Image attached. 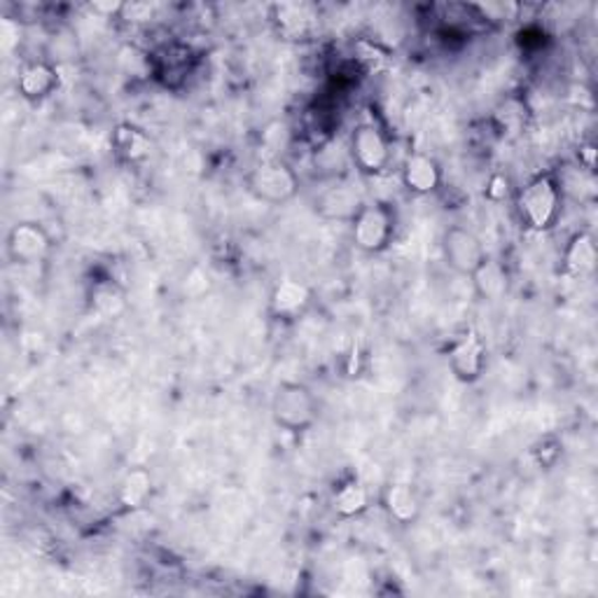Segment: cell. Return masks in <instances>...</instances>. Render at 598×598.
Here are the masks:
<instances>
[{
    "instance_id": "8",
    "label": "cell",
    "mask_w": 598,
    "mask_h": 598,
    "mask_svg": "<svg viewBox=\"0 0 598 598\" xmlns=\"http://www.w3.org/2000/svg\"><path fill=\"white\" fill-rule=\"evenodd\" d=\"M447 365L451 369V375L456 381L461 383H478L488 365V350L486 342L482 340L480 332L468 330L456 340L447 354Z\"/></svg>"
},
{
    "instance_id": "7",
    "label": "cell",
    "mask_w": 598,
    "mask_h": 598,
    "mask_svg": "<svg viewBox=\"0 0 598 598\" xmlns=\"http://www.w3.org/2000/svg\"><path fill=\"white\" fill-rule=\"evenodd\" d=\"M51 245H55V241L41 222L24 220L10 227L5 237V255L16 267H33L47 260Z\"/></svg>"
},
{
    "instance_id": "2",
    "label": "cell",
    "mask_w": 598,
    "mask_h": 598,
    "mask_svg": "<svg viewBox=\"0 0 598 598\" xmlns=\"http://www.w3.org/2000/svg\"><path fill=\"white\" fill-rule=\"evenodd\" d=\"M321 407L309 386L299 381L278 383L272 398V418L274 424L292 435L307 433L319 421Z\"/></svg>"
},
{
    "instance_id": "10",
    "label": "cell",
    "mask_w": 598,
    "mask_h": 598,
    "mask_svg": "<svg viewBox=\"0 0 598 598\" xmlns=\"http://www.w3.org/2000/svg\"><path fill=\"white\" fill-rule=\"evenodd\" d=\"M400 179L414 197H430L442 187V166L426 152H412L404 157Z\"/></svg>"
},
{
    "instance_id": "19",
    "label": "cell",
    "mask_w": 598,
    "mask_h": 598,
    "mask_svg": "<svg viewBox=\"0 0 598 598\" xmlns=\"http://www.w3.org/2000/svg\"><path fill=\"white\" fill-rule=\"evenodd\" d=\"M119 503L127 509H140L152 496V474L146 468H134L119 484Z\"/></svg>"
},
{
    "instance_id": "4",
    "label": "cell",
    "mask_w": 598,
    "mask_h": 598,
    "mask_svg": "<svg viewBox=\"0 0 598 598\" xmlns=\"http://www.w3.org/2000/svg\"><path fill=\"white\" fill-rule=\"evenodd\" d=\"M356 249L367 255H379L391 249L395 239V210L381 202H365L358 216L348 222Z\"/></svg>"
},
{
    "instance_id": "18",
    "label": "cell",
    "mask_w": 598,
    "mask_h": 598,
    "mask_svg": "<svg viewBox=\"0 0 598 598\" xmlns=\"http://www.w3.org/2000/svg\"><path fill=\"white\" fill-rule=\"evenodd\" d=\"M509 284H513V278H509L507 267L501 260L494 257H486L484 265L472 276L474 295H478L482 302H498V299H503L509 292Z\"/></svg>"
},
{
    "instance_id": "17",
    "label": "cell",
    "mask_w": 598,
    "mask_h": 598,
    "mask_svg": "<svg viewBox=\"0 0 598 598\" xmlns=\"http://www.w3.org/2000/svg\"><path fill=\"white\" fill-rule=\"evenodd\" d=\"M334 515L340 519H356L363 517L369 507H372V494L360 480H346L332 491L330 501Z\"/></svg>"
},
{
    "instance_id": "14",
    "label": "cell",
    "mask_w": 598,
    "mask_h": 598,
    "mask_svg": "<svg viewBox=\"0 0 598 598\" xmlns=\"http://www.w3.org/2000/svg\"><path fill=\"white\" fill-rule=\"evenodd\" d=\"M272 24L284 41H307L319 28V14L304 3H280L272 8Z\"/></svg>"
},
{
    "instance_id": "3",
    "label": "cell",
    "mask_w": 598,
    "mask_h": 598,
    "mask_svg": "<svg viewBox=\"0 0 598 598\" xmlns=\"http://www.w3.org/2000/svg\"><path fill=\"white\" fill-rule=\"evenodd\" d=\"M245 187L251 195L267 206H286L299 192V175L286 160H267L253 166L245 175Z\"/></svg>"
},
{
    "instance_id": "11",
    "label": "cell",
    "mask_w": 598,
    "mask_h": 598,
    "mask_svg": "<svg viewBox=\"0 0 598 598\" xmlns=\"http://www.w3.org/2000/svg\"><path fill=\"white\" fill-rule=\"evenodd\" d=\"M379 505L386 513V517L400 526L416 524L421 517V509H424L418 491L410 482L383 484L379 494Z\"/></svg>"
},
{
    "instance_id": "1",
    "label": "cell",
    "mask_w": 598,
    "mask_h": 598,
    "mask_svg": "<svg viewBox=\"0 0 598 598\" xmlns=\"http://www.w3.org/2000/svg\"><path fill=\"white\" fill-rule=\"evenodd\" d=\"M515 208L526 230L550 232L564 210V185L552 171L538 173L515 192Z\"/></svg>"
},
{
    "instance_id": "20",
    "label": "cell",
    "mask_w": 598,
    "mask_h": 598,
    "mask_svg": "<svg viewBox=\"0 0 598 598\" xmlns=\"http://www.w3.org/2000/svg\"><path fill=\"white\" fill-rule=\"evenodd\" d=\"M515 192H517V189H515L513 181H509L505 173H496V175H491V179H488L484 195H486V199L501 204V202H505V199H513V197H515Z\"/></svg>"
},
{
    "instance_id": "16",
    "label": "cell",
    "mask_w": 598,
    "mask_h": 598,
    "mask_svg": "<svg viewBox=\"0 0 598 598\" xmlns=\"http://www.w3.org/2000/svg\"><path fill=\"white\" fill-rule=\"evenodd\" d=\"M113 150L122 162L140 164L146 162L154 150L152 138L136 125H117L113 131Z\"/></svg>"
},
{
    "instance_id": "15",
    "label": "cell",
    "mask_w": 598,
    "mask_h": 598,
    "mask_svg": "<svg viewBox=\"0 0 598 598\" xmlns=\"http://www.w3.org/2000/svg\"><path fill=\"white\" fill-rule=\"evenodd\" d=\"M561 265H564V272L568 276H575V278L594 274L598 265V245L594 234L575 232L566 243L564 255H561Z\"/></svg>"
},
{
    "instance_id": "21",
    "label": "cell",
    "mask_w": 598,
    "mask_h": 598,
    "mask_svg": "<svg viewBox=\"0 0 598 598\" xmlns=\"http://www.w3.org/2000/svg\"><path fill=\"white\" fill-rule=\"evenodd\" d=\"M579 166H585L589 173H594V166H596V148L591 143L579 146Z\"/></svg>"
},
{
    "instance_id": "5",
    "label": "cell",
    "mask_w": 598,
    "mask_h": 598,
    "mask_svg": "<svg viewBox=\"0 0 598 598\" xmlns=\"http://www.w3.org/2000/svg\"><path fill=\"white\" fill-rule=\"evenodd\" d=\"M348 154L354 166L363 175H381L389 171L393 160V148L389 136L375 122H360L350 134Z\"/></svg>"
},
{
    "instance_id": "12",
    "label": "cell",
    "mask_w": 598,
    "mask_h": 598,
    "mask_svg": "<svg viewBox=\"0 0 598 598\" xmlns=\"http://www.w3.org/2000/svg\"><path fill=\"white\" fill-rule=\"evenodd\" d=\"M61 84L59 68L45 59L28 61L16 78V92L28 103H43L51 94H57Z\"/></svg>"
},
{
    "instance_id": "6",
    "label": "cell",
    "mask_w": 598,
    "mask_h": 598,
    "mask_svg": "<svg viewBox=\"0 0 598 598\" xmlns=\"http://www.w3.org/2000/svg\"><path fill=\"white\" fill-rule=\"evenodd\" d=\"M442 257H445V265L453 274L472 278L474 272H478L486 262L488 253L484 249L482 239L472 230H468V227L463 225H451L442 234Z\"/></svg>"
},
{
    "instance_id": "13",
    "label": "cell",
    "mask_w": 598,
    "mask_h": 598,
    "mask_svg": "<svg viewBox=\"0 0 598 598\" xmlns=\"http://www.w3.org/2000/svg\"><path fill=\"white\" fill-rule=\"evenodd\" d=\"M365 206V199L360 192L354 185L337 183L327 189H323L319 197H315V214H319L323 220L332 222H350L358 210Z\"/></svg>"
},
{
    "instance_id": "9",
    "label": "cell",
    "mask_w": 598,
    "mask_h": 598,
    "mask_svg": "<svg viewBox=\"0 0 598 598\" xmlns=\"http://www.w3.org/2000/svg\"><path fill=\"white\" fill-rule=\"evenodd\" d=\"M315 302V292L309 284L299 278H284L272 288L267 299V311L274 321L295 323L311 311Z\"/></svg>"
}]
</instances>
